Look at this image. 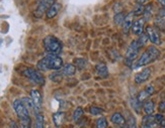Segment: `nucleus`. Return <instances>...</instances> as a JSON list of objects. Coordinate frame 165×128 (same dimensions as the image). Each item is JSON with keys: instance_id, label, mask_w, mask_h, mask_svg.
<instances>
[{"instance_id": "f257e3e1", "label": "nucleus", "mask_w": 165, "mask_h": 128, "mask_svg": "<svg viewBox=\"0 0 165 128\" xmlns=\"http://www.w3.org/2000/svg\"><path fill=\"white\" fill-rule=\"evenodd\" d=\"M63 67V59L57 55L49 54L42 59L38 63V69L40 71H48V70H55L58 71Z\"/></svg>"}, {"instance_id": "f03ea898", "label": "nucleus", "mask_w": 165, "mask_h": 128, "mask_svg": "<svg viewBox=\"0 0 165 128\" xmlns=\"http://www.w3.org/2000/svg\"><path fill=\"white\" fill-rule=\"evenodd\" d=\"M160 55V52L159 50L154 45H150L148 49H147L144 53L142 54V55L136 63L135 68H139V67H143L146 65H149V64L155 62L156 59L159 58Z\"/></svg>"}, {"instance_id": "7ed1b4c3", "label": "nucleus", "mask_w": 165, "mask_h": 128, "mask_svg": "<svg viewBox=\"0 0 165 128\" xmlns=\"http://www.w3.org/2000/svg\"><path fill=\"white\" fill-rule=\"evenodd\" d=\"M44 48L49 54L58 55L62 52V44L54 36H48L44 38Z\"/></svg>"}, {"instance_id": "20e7f679", "label": "nucleus", "mask_w": 165, "mask_h": 128, "mask_svg": "<svg viewBox=\"0 0 165 128\" xmlns=\"http://www.w3.org/2000/svg\"><path fill=\"white\" fill-rule=\"evenodd\" d=\"M140 45H138V41L136 40H133L131 42V45L128 48L127 50V53H126V64L128 66H131L133 62L135 61L137 59L139 52H140Z\"/></svg>"}, {"instance_id": "39448f33", "label": "nucleus", "mask_w": 165, "mask_h": 128, "mask_svg": "<svg viewBox=\"0 0 165 128\" xmlns=\"http://www.w3.org/2000/svg\"><path fill=\"white\" fill-rule=\"evenodd\" d=\"M23 75L24 77L28 78L30 81H33L34 84L39 85V86H43L45 84V78L40 72L36 71L34 69H32V68H28V69H25L23 71Z\"/></svg>"}, {"instance_id": "423d86ee", "label": "nucleus", "mask_w": 165, "mask_h": 128, "mask_svg": "<svg viewBox=\"0 0 165 128\" xmlns=\"http://www.w3.org/2000/svg\"><path fill=\"white\" fill-rule=\"evenodd\" d=\"M55 3V0H39L38 2V7L37 9L34 10V14L36 17H42L44 13H46L47 10L53 5Z\"/></svg>"}, {"instance_id": "0eeeda50", "label": "nucleus", "mask_w": 165, "mask_h": 128, "mask_svg": "<svg viewBox=\"0 0 165 128\" xmlns=\"http://www.w3.org/2000/svg\"><path fill=\"white\" fill-rule=\"evenodd\" d=\"M12 105H13V108L15 110L17 116H18V118H19V120H21V119H25V118H29V111L23 105L21 100H19V99L14 100Z\"/></svg>"}, {"instance_id": "6e6552de", "label": "nucleus", "mask_w": 165, "mask_h": 128, "mask_svg": "<svg viewBox=\"0 0 165 128\" xmlns=\"http://www.w3.org/2000/svg\"><path fill=\"white\" fill-rule=\"evenodd\" d=\"M146 35H147V36H148L149 40L153 45H158L161 44V38H160V35H159L158 31L154 26H151V25L147 26L146 27Z\"/></svg>"}, {"instance_id": "1a4fd4ad", "label": "nucleus", "mask_w": 165, "mask_h": 128, "mask_svg": "<svg viewBox=\"0 0 165 128\" xmlns=\"http://www.w3.org/2000/svg\"><path fill=\"white\" fill-rule=\"evenodd\" d=\"M144 23H145V19L144 18H140L136 21H134L132 24V32L135 36H139L143 35V31H144Z\"/></svg>"}, {"instance_id": "9d476101", "label": "nucleus", "mask_w": 165, "mask_h": 128, "mask_svg": "<svg viewBox=\"0 0 165 128\" xmlns=\"http://www.w3.org/2000/svg\"><path fill=\"white\" fill-rule=\"evenodd\" d=\"M151 69L150 68H146L143 71L139 72V73L135 76V82L137 84H143L145 83L147 80L150 78L151 76Z\"/></svg>"}, {"instance_id": "9b49d317", "label": "nucleus", "mask_w": 165, "mask_h": 128, "mask_svg": "<svg viewBox=\"0 0 165 128\" xmlns=\"http://www.w3.org/2000/svg\"><path fill=\"white\" fill-rule=\"evenodd\" d=\"M30 98L34 102V111L38 112L42 108V95L38 90H33L30 92Z\"/></svg>"}, {"instance_id": "f8f14e48", "label": "nucleus", "mask_w": 165, "mask_h": 128, "mask_svg": "<svg viewBox=\"0 0 165 128\" xmlns=\"http://www.w3.org/2000/svg\"><path fill=\"white\" fill-rule=\"evenodd\" d=\"M134 12H130V13L126 16L125 18V21L123 23V31H124V33H128L129 31L131 29L132 27V24L134 22Z\"/></svg>"}, {"instance_id": "ddd939ff", "label": "nucleus", "mask_w": 165, "mask_h": 128, "mask_svg": "<svg viewBox=\"0 0 165 128\" xmlns=\"http://www.w3.org/2000/svg\"><path fill=\"white\" fill-rule=\"evenodd\" d=\"M60 8H61V4L55 2L53 5L47 10V12H46L47 17L48 18H54L55 16L58 14V12L60 11Z\"/></svg>"}, {"instance_id": "4468645a", "label": "nucleus", "mask_w": 165, "mask_h": 128, "mask_svg": "<svg viewBox=\"0 0 165 128\" xmlns=\"http://www.w3.org/2000/svg\"><path fill=\"white\" fill-rule=\"evenodd\" d=\"M111 122L114 124L118 125V126H124L126 124V119L124 118V116L119 112H116L111 115Z\"/></svg>"}, {"instance_id": "2eb2a0df", "label": "nucleus", "mask_w": 165, "mask_h": 128, "mask_svg": "<svg viewBox=\"0 0 165 128\" xmlns=\"http://www.w3.org/2000/svg\"><path fill=\"white\" fill-rule=\"evenodd\" d=\"M95 71H96V74L101 77V78H106L108 76V70H107V67L105 65V64H98L95 67Z\"/></svg>"}, {"instance_id": "dca6fc26", "label": "nucleus", "mask_w": 165, "mask_h": 128, "mask_svg": "<svg viewBox=\"0 0 165 128\" xmlns=\"http://www.w3.org/2000/svg\"><path fill=\"white\" fill-rule=\"evenodd\" d=\"M143 109H144V112L146 113V115H152L155 110V103L152 100L146 101L143 104Z\"/></svg>"}, {"instance_id": "f3484780", "label": "nucleus", "mask_w": 165, "mask_h": 128, "mask_svg": "<svg viewBox=\"0 0 165 128\" xmlns=\"http://www.w3.org/2000/svg\"><path fill=\"white\" fill-rule=\"evenodd\" d=\"M75 73H76V67L74 65H72V64H67V65L64 66L63 75L71 77V76H74Z\"/></svg>"}, {"instance_id": "a211bd4d", "label": "nucleus", "mask_w": 165, "mask_h": 128, "mask_svg": "<svg viewBox=\"0 0 165 128\" xmlns=\"http://www.w3.org/2000/svg\"><path fill=\"white\" fill-rule=\"evenodd\" d=\"M53 120L55 125L57 127H60L63 124V122L65 120V113L64 112H57L53 115Z\"/></svg>"}, {"instance_id": "6ab92c4d", "label": "nucleus", "mask_w": 165, "mask_h": 128, "mask_svg": "<svg viewBox=\"0 0 165 128\" xmlns=\"http://www.w3.org/2000/svg\"><path fill=\"white\" fill-rule=\"evenodd\" d=\"M21 102L23 103V105L27 107V109L29 111V110H34V102L32 100V98H27V97H24V98H21Z\"/></svg>"}, {"instance_id": "aec40b11", "label": "nucleus", "mask_w": 165, "mask_h": 128, "mask_svg": "<svg viewBox=\"0 0 165 128\" xmlns=\"http://www.w3.org/2000/svg\"><path fill=\"white\" fill-rule=\"evenodd\" d=\"M36 128H45V118L40 113L36 116Z\"/></svg>"}, {"instance_id": "412c9836", "label": "nucleus", "mask_w": 165, "mask_h": 128, "mask_svg": "<svg viewBox=\"0 0 165 128\" xmlns=\"http://www.w3.org/2000/svg\"><path fill=\"white\" fill-rule=\"evenodd\" d=\"M125 18H126L125 14L123 13V12H120V13H116V14L115 15L114 21H115V23H116V25H123L124 21H125Z\"/></svg>"}, {"instance_id": "4be33fe9", "label": "nucleus", "mask_w": 165, "mask_h": 128, "mask_svg": "<svg viewBox=\"0 0 165 128\" xmlns=\"http://www.w3.org/2000/svg\"><path fill=\"white\" fill-rule=\"evenodd\" d=\"M82 116H83V109H82L81 107L76 108L74 113H73V120H74L75 122H78Z\"/></svg>"}, {"instance_id": "5701e85b", "label": "nucleus", "mask_w": 165, "mask_h": 128, "mask_svg": "<svg viewBox=\"0 0 165 128\" xmlns=\"http://www.w3.org/2000/svg\"><path fill=\"white\" fill-rule=\"evenodd\" d=\"M75 65L79 70H83L87 66V61L84 59H75Z\"/></svg>"}, {"instance_id": "b1692460", "label": "nucleus", "mask_w": 165, "mask_h": 128, "mask_svg": "<svg viewBox=\"0 0 165 128\" xmlns=\"http://www.w3.org/2000/svg\"><path fill=\"white\" fill-rule=\"evenodd\" d=\"M144 18L145 19V21H148L150 18H151V16H152V5L151 4H149V5H147L146 7H145V10H144Z\"/></svg>"}, {"instance_id": "393cba45", "label": "nucleus", "mask_w": 165, "mask_h": 128, "mask_svg": "<svg viewBox=\"0 0 165 128\" xmlns=\"http://www.w3.org/2000/svg\"><path fill=\"white\" fill-rule=\"evenodd\" d=\"M131 103H132V107L134 108V110H135L137 113H140L141 112V108H142L141 102L139 101L138 99H132Z\"/></svg>"}, {"instance_id": "a878e982", "label": "nucleus", "mask_w": 165, "mask_h": 128, "mask_svg": "<svg viewBox=\"0 0 165 128\" xmlns=\"http://www.w3.org/2000/svg\"><path fill=\"white\" fill-rule=\"evenodd\" d=\"M149 40V38H148V36H147V35H141L140 36V37L138 38L137 40V41H138V45H140V48H143V46H145L146 45V44H147V41Z\"/></svg>"}, {"instance_id": "bb28decb", "label": "nucleus", "mask_w": 165, "mask_h": 128, "mask_svg": "<svg viewBox=\"0 0 165 128\" xmlns=\"http://www.w3.org/2000/svg\"><path fill=\"white\" fill-rule=\"evenodd\" d=\"M107 120L106 117H101L96 121V127L97 128H107Z\"/></svg>"}, {"instance_id": "cd10ccee", "label": "nucleus", "mask_w": 165, "mask_h": 128, "mask_svg": "<svg viewBox=\"0 0 165 128\" xmlns=\"http://www.w3.org/2000/svg\"><path fill=\"white\" fill-rule=\"evenodd\" d=\"M150 95L148 93H147V91L146 90H143V91H141L140 93H139V95H138V97H137V99L141 102V103H143V102H145L147 99H148V97H149Z\"/></svg>"}, {"instance_id": "c85d7f7f", "label": "nucleus", "mask_w": 165, "mask_h": 128, "mask_svg": "<svg viewBox=\"0 0 165 128\" xmlns=\"http://www.w3.org/2000/svg\"><path fill=\"white\" fill-rule=\"evenodd\" d=\"M144 10H145V7L142 5V4H139V5L135 8V10H134V15L136 16H140L144 13Z\"/></svg>"}, {"instance_id": "c756f323", "label": "nucleus", "mask_w": 165, "mask_h": 128, "mask_svg": "<svg viewBox=\"0 0 165 128\" xmlns=\"http://www.w3.org/2000/svg\"><path fill=\"white\" fill-rule=\"evenodd\" d=\"M62 78H63V74L59 73V72H57V73L52 74V75L50 76V79L53 81V82H60V81L62 80Z\"/></svg>"}, {"instance_id": "7c9ffc66", "label": "nucleus", "mask_w": 165, "mask_h": 128, "mask_svg": "<svg viewBox=\"0 0 165 128\" xmlns=\"http://www.w3.org/2000/svg\"><path fill=\"white\" fill-rule=\"evenodd\" d=\"M90 113L92 115H98V114H101L102 113V110L98 107H95V106H92L90 108Z\"/></svg>"}, {"instance_id": "2f4dec72", "label": "nucleus", "mask_w": 165, "mask_h": 128, "mask_svg": "<svg viewBox=\"0 0 165 128\" xmlns=\"http://www.w3.org/2000/svg\"><path fill=\"white\" fill-rule=\"evenodd\" d=\"M129 128H136V120L133 116H130V119L128 121Z\"/></svg>"}, {"instance_id": "473e14b6", "label": "nucleus", "mask_w": 165, "mask_h": 128, "mask_svg": "<svg viewBox=\"0 0 165 128\" xmlns=\"http://www.w3.org/2000/svg\"><path fill=\"white\" fill-rule=\"evenodd\" d=\"M164 119L163 115L162 114H156L155 115V122L157 123V124H160V122Z\"/></svg>"}, {"instance_id": "72a5a7b5", "label": "nucleus", "mask_w": 165, "mask_h": 128, "mask_svg": "<svg viewBox=\"0 0 165 128\" xmlns=\"http://www.w3.org/2000/svg\"><path fill=\"white\" fill-rule=\"evenodd\" d=\"M145 90L147 91V93H148L150 96H151L152 94L154 93V91H155V90H154V87H153V86H151V85H149V86H147Z\"/></svg>"}, {"instance_id": "f704fd0d", "label": "nucleus", "mask_w": 165, "mask_h": 128, "mask_svg": "<svg viewBox=\"0 0 165 128\" xmlns=\"http://www.w3.org/2000/svg\"><path fill=\"white\" fill-rule=\"evenodd\" d=\"M159 111L160 112H164L165 111V101H161L159 104Z\"/></svg>"}, {"instance_id": "c9c22d12", "label": "nucleus", "mask_w": 165, "mask_h": 128, "mask_svg": "<svg viewBox=\"0 0 165 128\" xmlns=\"http://www.w3.org/2000/svg\"><path fill=\"white\" fill-rule=\"evenodd\" d=\"M159 17H165V7L162 8V9H160L159 13H158Z\"/></svg>"}, {"instance_id": "e433bc0d", "label": "nucleus", "mask_w": 165, "mask_h": 128, "mask_svg": "<svg viewBox=\"0 0 165 128\" xmlns=\"http://www.w3.org/2000/svg\"><path fill=\"white\" fill-rule=\"evenodd\" d=\"M148 1H149V0H136V2H137L138 4H142V5H144V4L147 3Z\"/></svg>"}, {"instance_id": "4c0bfd02", "label": "nucleus", "mask_w": 165, "mask_h": 128, "mask_svg": "<svg viewBox=\"0 0 165 128\" xmlns=\"http://www.w3.org/2000/svg\"><path fill=\"white\" fill-rule=\"evenodd\" d=\"M10 128H19V127L15 124V122L11 121V122H10Z\"/></svg>"}, {"instance_id": "58836bf2", "label": "nucleus", "mask_w": 165, "mask_h": 128, "mask_svg": "<svg viewBox=\"0 0 165 128\" xmlns=\"http://www.w3.org/2000/svg\"><path fill=\"white\" fill-rule=\"evenodd\" d=\"M158 2L161 4L163 7H165V0H158Z\"/></svg>"}, {"instance_id": "ea45409f", "label": "nucleus", "mask_w": 165, "mask_h": 128, "mask_svg": "<svg viewBox=\"0 0 165 128\" xmlns=\"http://www.w3.org/2000/svg\"><path fill=\"white\" fill-rule=\"evenodd\" d=\"M121 128H129V127H125V126H121Z\"/></svg>"}, {"instance_id": "a19ab883", "label": "nucleus", "mask_w": 165, "mask_h": 128, "mask_svg": "<svg viewBox=\"0 0 165 128\" xmlns=\"http://www.w3.org/2000/svg\"><path fill=\"white\" fill-rule=\"evenodd\" d=\"M162 128H165V126H164V127H162Z\"/></svg>"}]
</instances>
